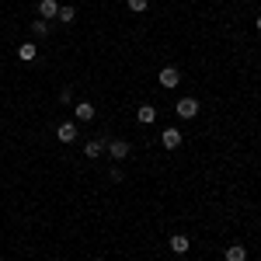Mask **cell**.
I'll list each match as a JSON object with an SVG mask.
<instances>
[{"label":"cell","instance_id":"obj_1","mask_svg":"<svg viewBox=\"0 0 261 261\" xmlns=\"http://www.w3.org/2000/svg\"><path fill=\"white\" fill-rule=\"evenodd\" d=\"M105 150H108V157H112V161H125L133 146H129L125 140H112V136H108V140H105Z\"/></svg>","mask_w":261,"mask_h":261},{"label":"cell","instance_id":"obj_2","mask_svg":"<svg viewBox=\"0 0 261 261\" xmlns=\"http://www.w3.org/2000/svg\"><path fill=\"white\" fill-rule=\"evenodd\" d=\"M157 81H161V87H167V91H171V87H178V84H181L178 66H164L161 73H157Z\"/></svg>","mask_w":261,"mask_h":261},{"label":"cell","instance_id":"obj_3","mask_svg":"<svg viewBox=\"0 0 261 261\" xmlns=\"http://www.w3.org/2000/svg\"><path fill=\"white\" fill-rule=\"evenodd\" d=\"M181 140H185V133H181V129H174V125H171V129H164V133H161V143H164V150H178V146H181Z\"/></svg>","mask_w":261,"mask_h":261},{"label":"cell","instance_id":"obj_4","mask_svg":"<svg viewBox=\"0 0 261 261\" xmlns=\"http://www.w3.org/2000/svg\"><path fill=\"white\" fill-rule=\"evenodd\" d=\"M56 140L60 143H73L77 140V122H60V125H56Z\"/></svg>","mask_w":261,"mask_h":261},{"label":"cell","instance_id":"obj_5","mask_svg":"<svg viewBox=\"0 0 261 261\" xmlns=\"http://www.w3.org/2000/svg\"><path fill=\"white\" fill-rule=\"evenodd\" d=\"M167 247H171L174 254H188V247H192V241H188L185 233H171V237H167Z\"/></svg>","mask_w":261,"mask_h":261},{"label":"cell","instance_id":"obj_6","mask_svg":"<svg viewBox=\"0 0 261 261\" xmlns=\"http://www.w3.org/2000/svg\"><path fill=\"white\" fill-rule=\"evenodd\" d=\"M178 115L181 119H195V115H199V101L195 98H181L178 101Z\"/></svg>","mask_w":261,"mask_h":261},{"label":"cell","instance_id":"obj_7","mask_svg":"<svg viewBox=\"0 0 261 261\" xmlns=\"http://www.w3.org/2000/svg\"><path fill=\"white\" fill-rule=\"evenodd\" d=\"M91 119H94V105H91V101L73 105V122H91Z\"/></svg>","mask_w":261,"mask_h":261},{"label":"cell","instance_id":"obj_8","mask_svg":"<svg viewBox=\"0 0 261 261\" xmlns=\"http://www.w3.org/2000/svg\"><path fill=\"white\" fill-rule=\"evenodd\" d=\"M105 140H108V136H98V140H87V146H84L87 161H98L101 153H105Z\"/></svg>","mask_w":261,"mask_h":261},{"label":"cell","instance_id":"obj_9","mask_svg":"<svg viewBox=\"0 0 261 261\" xmlns=\"http://www.w3.org/2000/svg\"><path fill=\"white\" fill-rule=\"evenodd\" d=\"M56 14H60V4H56V0H39V18L53 21Z\"/></svg>","mask_w":261,"mask_h":261},{"label":"cell","instance_id":"obj_10","mask_svg":"<svg viewBox=\"0 0 261 261\" xmlns=\"http://www.w3.org/2000/svg\"><path fill=\"white\" fill-rule=\"evenodd\" d=\"M136 115H140V125H153V122H157V108H153V105H140Z\"/></svg>","mask_w":261,"mask_h":261},{"label":"cell","instance_id":"obj_11","mask_svg":"<svg viewBox=\"0 0 261 261\" xmlns=\"http://www.w3.org/2000/svg\"><path fill=\"white\" fill-rule=\"evenodd\" d=\"M223 258L226 261H247V247H244V244H230Z\"/></svg>","mask_w":261,"mask_h":261},{"label":"cell","instance_id":"obj_12","mask_svg":"<svg viewBox=\"0 0 261 261\" xmlns=\"http://www.w3.org/2000/svg\"><path fill=\"white\" fill-rule=\"evenodd\" d=\"M35 56H39V49H35L32 42H21V45H18V60L32 63V60H35Z\"/></svg>","mask_w":261,"mask_h":261},{"label":"cell","instance_id":"obj_13","mask_svg":"<svg viewBox=\"0 0 261 261\" xmlns=\"http://www.w3.org/2000/svg\"><path fill=\"white\" fill-rule=\"evenodd\" d=\"M56 18H60V24H73V21H77V11H73V7H60Z\"/></svg>","mask_w":261,"mask_h":261},{"label":"cell","instance_id":"obj_14","mask_svg":"<svg viewBox=\"0 0 261 261\" xmlns=\"http://www.w3.org/2000/svg\"><path fill=\"white\" fill-rule=\"evenodd\" d=\"M32 32H35V35H39V39H45V35H49V21H45V18L32 21Z\"/></svg>","mask_w":261,"mask_h":261},{"label":"cell","instance_id":"obj_15","mask_svg":"<svg viewBox=\"0 0 261 261\" xmlns=\"http://www.w3.org/2000/svg\"><path fill=\"white\" fill-rule=\"evenodd\" d=\"M150 7V0H129V11H136V14H143Z\"/></svg>","mask_w":261,"mask_h":261},{"label":"cell","instance_id":"obj_16","mask_svg":"<svg viewBox=\"0 0 261 261\" xmlns=\"http://www.w3.org/2000/svg\"><path fill=\"white\" fill-rule=\"evenodd\" d=\"M122 178H125V174H122V167H112V171H108V181H115V185H119Z\"/></svg>","mask_w":261,"mask_h":261},{"label":"cell","instance_id":"obj_17","mask_svg":"<svg viewBox=\"0 0 261 261\" xmlns=\"http://www.w3.org/2000/svg\"><path fill=\"white\" fill-rule=\"evenodd\" d=\"M60 101H63V105H70V101H73V91H70V87H63V91H60Z\"/></svg>","mask_w":261,"mask_h":261},{"label":"cell","instance_id":"obj_18","mask_svg":"<svg viewBox=\"0 0 261 261\" xmlns=\"http://www.w3.org/2000/svg\"><path fill=\"white\" fill-rule=\"evenodd\" d=\"M258 32H261V14H258Z\"/></svg>","mask_w":261,"mask_h":261}]
</instances>
